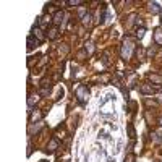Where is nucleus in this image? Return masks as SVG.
<instances>
[{
	"label": "nucleus",
	"instance_id": "nucleus-16",
	"mask_svg": "<svg viewBox=\"0 0 162 162\" xmlns=\"http://www.w3.org/2000/svg\"><path fill=\"white\" fill-rule=\"evenodd\" d=\"M84 50L88 52V55H92V52H94V44H92V42H88L86 47H84Z\"/></svg>",
	"mask_w": 162,
	"mask_h": 162
},
{
	"label": "nucleus",
	"instance_id": "nucleus-8",
	"mask_svg": "<svg viewBox=\"0 0 162 162\" xmlns=\"http://www.w3.org/2000/svg\"><path fill=\"white\" fill-rule=\"evenodd\" d=\"M148 10H149L152 15H157V13H160L162 8H160L159 3H156V2H149V3H148Z\"/></svg>",
	"mask_w": 162,
	"mask_h": 162
},
{
	"label": "nucleus",
	"instance_id": "nucleus-19",
	"mask_svg": "<svg viewBox=\"0 0 162 162\" xmlns=\"http://www.w3.org/2000/svg\"><path fill=\"white\" fill-rule=\"evenodd\" d=\"M156 55V47H149L148 49V59H152Z\"/></svg>",
	"mask_w": 162,
	"mask_h": 162
},
{
	"label": "nucleus",
	"instance_id": "nucleus-4",
	"mask_svg": "<svg viewBox=\"0 0 162 162\" xmlns=\"http://www.w3.org/2000/svg\"><path fill=\"white\" fill-rule=\"evenodd\" d=\"M57 148H59V139L52 138V139L49 141V144H47V148H45V152H47V154H52Z\"/></svg>",
	"mask_w": 162,
	"mask_h": 162
},
{
	"label": "nucleus",
	"instance_id": "nucleus-2",
	"mask_svg": "<svg viewBox=\"0 0 162 162\" xmlns=\"http://www.w3.org/2000/svg\"><path fill=\"white\" fill-rule=\"evenodd\" d=\"M76 99H78L81 104H84V102H88V97H89V91H88V88L84 86V84H80L78 88H76Z\"/></svg>",
	"mask_w": 162,
	"mask_h": 162
},
{
	"label": "nucleus",
	"instance_id": "nucleus-9",
	"mask_svg": "<svg viewBox=\"0 0 162 162\" xmlns=\"http://www.w3.org/2000/svg\"><path fill=\"white\" fill-rule=\"evenodd\" d=\"M39 44H41V41H37L33 34L28 36V49H34V47H37Z\"/></svg>",
	"mask_w": 162,
	"mask_h": 162
},
{
	"label": "nucleus",
	"instance_id": "nucleus-17",
	"mask_svg": "<svg viewBox=\"0 0 162 162\" xmlns=\"http://www.w3.org/2000/svg\"><path fill=\"white\" fill-rule=\"evenodd\" d=\"M135 18H136V15H135V13L130 15V16H128V20L125 21V26H127V28H130V26L133 24V20H135Z\"/></svg>",
	"mask_w": 162,
	"mask_h": 162
},
{
	"label": "nucleus",
	"instance_id": "nucleus-20",
	"mask_svg": "<svg viewBox=\"0 0 162 162\" xmlns=\"http://www.w3.org/2000/svg\"><path fill=\"white\" fill-rule=\"evenodd\" d=\"M144 33H146V29H144V28H141V29H138V33H136V37H138V39H143V37H144Z\"/></svg>",
	"mask_w": 162,
	"mask_h": 162
},
{
	"label": "nucleus",
	"instance_id": "nucleus-24",
	"mask_svg": "<svg viewBox=\"0 0 162 162\" xmlns=\"http://www.w3.org/2000/svg\"><path fill=\"white\" fill-rule=\"evenodd\" d=\"M128 130H130V136H131V138H135V130H133V127H131V125L128 127Z\"/></svg>",
	"mask_w": 162,
	"mask_h": 162
},
{
	"label": "nucleus",
	"instance_id": "nucleus-25",
	"mask_svg": "<svg viewBox=\"0 0 162 162\" xmlns=\"http://www.w3.org/2000/svg\"><path fill=\"white\" fill-rule=\"evenodd\" d=\"M133 159H135V157H133V156H128V157L125 159V162H133Z\"/></svg>",
	"mask_w": 162,
	"mask_h": 162
},
{
	"label": "nucleus",
	"instance_id": "nucleus-18",
	"mask_svg": "<svg viewBox=\"0 0 162 162\" xmlns=\"http://www.w3.org/2000/svg\"><path fill=\"white\" fill-rule=\"evenodd\" d=\"M84 2H81V0H68L66 2V5H70V7H73V5H83Z\"/></svg>",
	"mask_w": 162,
	"mask_h": 162
},
{
	"label": "nucleus",
	"instance_id": "nucleus-23",
	"mask_svg": "<svg viewBox=\"0 0 162 162\" xmlns=\"http://www.w3.org/2000/svg\"><path fill=\"white\" fill-rule=\"evenodd\" d=\"M60 54H68V45H62L60 49H59Z\"/></svg>",
	"mask_w": 162,
	"mask_h": 162
},
{
	"label": "nucleus",
	"instance_id": "nucleus-3",
	"mask_svg": "<svg viewBox=\"0 0 162 162\" xmlns=\"http://www.w3.org/2000/svg\"><path fill=\"white\" fill-rule=\"evenodd\" d=\"M138 91L143 92V94H156V88L152 86V84H139L138 86Z\"/></svg>",
	"mask_w": 162,
	"mask_h": 162
},
{
	"label": "nucleus",
	"instance_id": "nucleus-11",
	"mask_svg": "<svg viewBox=\"0 0 162 162\" xmlns=\"http://www.w3.org/2000/svg\"><path fill=\"white\" fill-rule=\"evenodd\" d=\"M42 127H44V123H42V122H37L36 125H34V123H31V127H29V135H34V133H39Z\"/></svg>",
	"mask_w": 162,
	"mask_h": 162
},
{
	"label": "nucleus",
	"instance_id": "nucleus-26",
	"mask_svg": "<svg viewBox=\"0 0 162 162\" xmlns=\"http://www.w3.org/2000/svg\"><path fill=\"white\" fill-rule=\"evenodd\" d=\"M159 123H160V127H162V117H160V120H159Z\"/></svg>",
	"mask_w": 162,
	"mask_h": 162
},
{
	"label": "nucleus",
	"instance_id": "nucleus-14",
	"mask_svg": "<svg viewBox=\"0 0 162 162\" xmlns=\"http://www.w3.org/2000/svg\"><path fill=\"white\" fill-rule=\"evenodd\" d=\"M91 20H92V15H91V13L84 15V18H83V24H84V26H91V23H92Z\"/></svg>",
	"mask_w": 162,
	"mask_h": 162
},
{
	"label": "nucleus",
	"instance_id": "nucleus-21",
	"mask_svg": "<svg viewBox=\"0 0 162 162\" xmlns=\"http://www.w3.org/2000/svg\"><path fill=\"white\" fill-rule=\"evenodd\" d=\"M144 102H146V106H148V107H151V106H152V107H156V106H157V102H156V101H149V99H146Z\"/></svg>",
	"mask_w": 162,
	"mask_h": 162
},
{
	"label": "nucleus",
	"instance_id": "nucleus-27",
	"mask_svg": "<svg viewBox=\"0 0 162 162\" xmlns=\"http://www.w3.org/2000/svg\"><path fill=\"white\" fill-rule=\"evenodd\" d=\"M160 18H162V10H160Z\"/></svg>",
	"mask_w": 162,
	"mask_h": 162
},
{
	"label": "nucleus",
	"instance_id": "nucleus-5",
	"mask_svg": "<svg viewBox=\"0 0 162 162\" xmlns=\"http://www.w3.org/2000/svg\"><path fill=\"white\" fill-rule=\"evenodd\" d=\"M47 37H49L50 41H55L57 37H59V28H57V26L49 28V29H47Z\"/></svg>",
	"mask_w": 162,
	"mask_h": 162
},
{
	"label": "nucleus",
	"instance_id": "nucleus-1",
	"mask_svg": "<svg viewBox=\"0 0 162 162\" xmlns=\"http://www.w3.org/2000/svg\"><path fill=\"white\" fill-rule=\"evenodd\" d=\"M133 50H135V42H133L131 37H127V39L123 41L122 47H120V55H122V59H123V60L131 59Z\"/></svg>",
	"mask_w": 162,
	"mask_h": 162
},
{
	"label": "nucleus",
	"instance_id": "nucleus-10",
	"mask_svg": "<svg viewBox=\"0 0 162 162\" xmlns=\"http://www.w3.org/2000/svg\"><path fill=\"white\" fill-rule=\"evenodd\" d=\"M149 81H151V83H154L156 86H162V76H160V75L151 73V75H149Z\"/></svg>",
	"mask_w": 162,
	"mask_h": 162
},
{
	"label": "nucleus",
	"instance_id": "nucleus-13",
	"mask_svg": "<svg viewBox=\"0 0 162 162\" xmlns=\"http://www.w3.org/2000/svg\"><path fill=\"white\" fill-rule=\"evenodd\" d=\"M41 118H42V113H41V112H34V110H33V113H31V123H34L36 120H37V122H41Z\"/></svg>",
	"mask_w": 162,
	"mask_h": 162
},
{
	"label": "nucleus",
	"instance_id": "nucleus-7",
	"mask_svg": "<svg viewBox=\"0 0 162 162\" xmlns=\"http://www.w3.org/2000/svg\"><path fill=\"white\" fill-rule=\"evenodd\" d=\"M33 36L36 37L37 41H41V42H42V41H45V36H44V31L41 29V28H37V26H36L34 29H33Z\"/></svg>",
	"mask_w": 162,
	"mask_h": 162
},
{
	"label": "nucleus",
	"instance_id": "nucleus-12",
	"mask_svg": "<svg viewBox=\"0 0 162 162\" xmlns=\"http://www.w3.org/2000/svg\"><path fill=\"white\" fill-rule=\"evenodd\" d=\"M154 42L157 45H162V28H157L154 31Z\"/></svg>",
	"mask_w": 162,
	"mask_h": 162
},
{
	"label": "nucleus",
	"instance_id": "nucleus-6",
	"mask_svg": "<svg viewBox=\"0 0 162 162\" xmlns=\"http://www.w3.org/2000/svg\"><path fill=\"white\" fill-rule=\"evenodd\" d=\"M63 18H65V13H63L62 10H57L55 15H54V18H52V21H54L55 24H62V23L65 21Z\"/></svg>",
	"mask_w": 162,
	"mask_h": 162
},
{
	"label": "nucleus",
	"instance_id": "nucleus-22",
	"mask_svg": "<svg viewBox=\"0 0 162 162\" xmlns=\"http://www.w3.org/2000/svg\"><path fill=\"white\" fill-rule=\"evenodd\" d=\"M86 55H88L86 50H81V52L78 54V59H80V60H84V59H86Z\"/></svg>",
	"mask_w": 162,
	"mask_h": 162
},
{
	"label": "nucleus",
	"instance_id": "nucleus-15",
	"mask_svg": "<svg viewBox=\"0 0 162 162\" xmlns=\"http://www.w3.org/2000/svg\"><path fill=\"white\" fill-rule=\"evenodd\" d=\"M152 136H154V139H156L157 143H162V127H160L156 133H152Z\"/></svg>",
	"mask_w": 162,
	"mask_h": 162
}]
</instances>
